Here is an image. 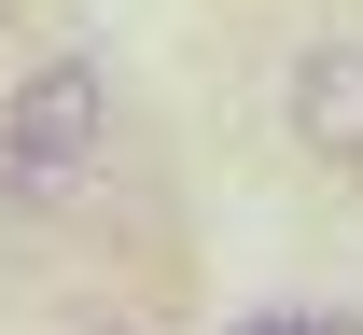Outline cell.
Returning <instances> with one entry per match:
<instances>
[{
	"label": "cell",
	"mask_w": 363,
	"mask_h": 335,
	"mask_svg": "<svg viewBox=\"0 0 363 335\" xmlns=\"http://www.w3.org/2000/svg\"><path fill=\"white\" fill-rule=\"evenodd\" d=\"M112 168V70L98 56H43L0 98V210H70Z\"/></svg>",
	"instance_id": "1"
},
{
	"label": "cell",
	"mask_w": 363,
	"mask_h": 335,
	"mask_svg": "<svg viewBox=\"0 0 363 335\" xmlns=\"http://www.w3.org/2000/svg\"><path fill=\"white\" fill-rule=\"evenodd\" d=\"M279 126H294V154H321V168H363V28H308V42H294Z\"/></svg>",
	"instance_id": "2"
},
{
	"label": "cell",
	"mask_w": 363,
	"mask_h": 335,
	"mask_svg": "<svg viewBox=\"0 0 363 335\" xmlns=\"http://www.w3.org/2000/svg\"><path fill=\"white\" fill-rule=\"evenodd\" d=\"M238 335H363L350 307H266V322H238Z\"/></svg>",
	"instance_id": "3"
},
{
	"label": "cell",
	"mask_w": 363,
	"mask_h": 335,
	"mask_svg": "<svg viewBox=\"0 0 363 335\" xmlns=\"http://www.w3.org/2000/svg\"><path fill=\"white\" fill-rule=\"evenodd\" d=\"M84 335H140V322H84Z\"/></svg>",
	"instance_id": "4"
},
{
	"label": "cell",
	"mask_w": 363,
	"mask_h": 335,
	"mask_svg": "<svg viewBox=\"0 0 363 335\" xmlns=\"http://www.w3.org/2000/svg\"><path fill=\"white\" fill-rule=\"evenodd\" d=\"M0 14H14V0H0Z\"/></svg>",
	"instance_id": "5"
}]
</instances>
